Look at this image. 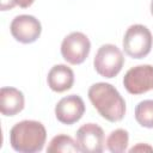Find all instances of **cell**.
Masks as SVG:
<instances>
[{"mask_svg": "<svg viewBox=\"0 0 153 153\" xmlns=\"http://www.w3.org/2000/svg\"><path fill=\"white\" fill-rule=\"evenodd\" d=\"M88 99L98 114L109 122H118L126 115V102L115 86L108 82H96L90 86Z\"/></svg>", "mask_w": 153, "mask_h": 153, "instance_id": "1", "label": "cell"}, {"mask_svg": "<svg viewBox=\"0 0 153 153\" xmlns=\"http://www.w3.org/2000/svg\"><path fill=\"white\" fill-rule=\"evenodd\" d=\"M47 140L45 127L33 120H24L16 123L10 130L11 147L19 153L41 152Z\"/></svg>", "mask_w": 153, "mask_h": 153, "instance_id": "2", "label": "cell"}, {"mask_svg": "<svg viewBox=\"0 0 153 153\" xmlns=\"http://www.w3.org/2000/svg\"><path fill=\"white\" fill-rule=\"evenodd\" d=\"M122 44L128 56L133 59H143L151 53L153 37L147 26L134 24L127 29Z\"/></svg>", "mask_w": 153, "mask_h": 153, "instance_id": "3", "label": "cell"}, {"mask_svg": "<svg viewBox=\"0 0 153 153\" xmlns=\"http://www.w3.org/2000/svg\"><path fill=\"white\" fill-rule=\"evenodd\" d=\"M123 65H124V56L122 51L120 50L118 47L110 43L99 47L93 60V66L96 72L99 75L108 79L116 76L121 72Z\"/></svg>", "mask_w": 153, "mask_h": 153, "instance_id": "4", "label": "cell"}, {"mask_svg": "<svg viewBox=\"0 0 153 153\" xmlns=\"http://www.w3.org/2000/svg\"><path fill=\"white\" fill-rule=\"evenodd\" d=\"M91 50V42L88 37L80 32L74 31L67 35L61 43V55L71 65L82 63Z\"/></svg>", "mask_w": 153, "mask_h": 153, "instance_id": "5", "label": "cell"}, {"mask_svg": "<svg viewBox=\"0 0 153 153\" xmlns=\"http://www.w3.org/2000/svg\"><path fill=\"white\" fill-rule=\"evenodd\" d=\"M123 86L130 94H142L153 90V66L139 65L127 71Z\"/></svg>", "mask_w": 153, "mask_h": 153, "instance_id": "6", "label": "cell"}, {"mask_svg": "<svg viewBox=\"0 0 153 153\" xmlns=\"http://www.w3.org/2000/svg\"><path fill=\"white\" fill-rule=\"evenodd\" d=\"M10 31L16 41L29 44L38 39L42 32V25L39 20L33 16L19 14L11 22Z\"/></svg>", "mask_w": 153, "mask_h": 153, "instance_id": "7", "label": "cell"}, {"mask_svg": "<svg viewBox=\"0 0 153 153\" xmlns=\"http://www.w3.org/2000/svg\"><path fill=\"white\" fill-rule=\"evenodd\" d=\"M76 142L80 152L100 153L104 151V131L96 123L82 124L76 130Z\"/></svg>", "mask_w": 153, "mask_h": 153, "instance_id": "8", "label": "cell"}, {"mask_svg": "<svg viewBox=\"0 0 153 153\" xmlns=\"http://www.w3.org/2000/svg\"><path fill=\"white\" fill-rule=\"evenodd\" d=\"M85 114V103L78 94L61 98L55 105V116L59 122L71 126L78 122Z\"/></svg>", "mask_w": 153, "mask_h": 153, "instance_id": "9", "label": "cell"}, {"mask_svg": "<svg viewBox=\"0 0 153 153\" xmlns=\"http://www.w3.org/2000/svg\"><path fill=\"white\" fill-rule=\"evenodd\" d=\"M48 86L57 93L69 90L74 84V72L66 65H55L47 76Z\"/></svg>", "mask_w": 153, "mask_h": 153, "instance_id": "10", "label": "cell"}, {"mask_svg": "<svg viewBox=\"0 0 153 153\" xmlns=\"http://www.w3.org/2000/svg\"><path fill=\"white\" fill-rule=\"evenodd\" d=\"M25 99L20 90L16 87H1L0 111L4 116H16L24 109Z\"/></svg>", "mask_w": 153, "mask_h": 153, "instance_id": "11", "label": "cell"}, {"mask_svg": "<svg viewBox=\"0 0 153 153\" xmlns=\"http://www.w3.org/2000/svg\"><path fill=\"white\" fill-rule=\"evenodd\" d=\"M79 145L69 135L59 134L51 139L48 145V153H67V152H79Z\"/></svg>", "mask_w": 153, "mask_h": 153, "instance_id": "12", "label": "cell"}, {"mask_svg": "<svg viewBox=\"0 0 153 153\" xmlns=\"http://www.w3.org/2000/svg\"><path fill=\"white\" fill-rule=\"evenodd\" d=\"M129 135L126 129L118 128L112 130L106 139V148L111 153H122L127 149Z\"/></svg>", "mask_w": 153, "mask_h": 153, "instance_id": "13", "label": "cell"}, {"mask_svg": "<svg viewBox=\"0 0 153 153\" xmlns=\"http://www.w3.org/2000/svg\"><path fill=\"white\" fill-rule=\"evenodd\" d=\"M135 120L145 128H153V99L140 102L135 108Z\"/></svg>", "mask_w": 153, "mask_h": 153, "instance_id": "14", "label": "cell"}, {"mask_svg": "<svg viewBox=\"0 0 153 153\" xmlns=\"http://www.w3.org/2000/svg\"><path fill=\"white\" fill-rule=\"evenodd\" d=\"M14 6H16L14 0H0V10L1 11L12 10Z\"/></svg>", "mask_w": 153, "mask_h": 153, "instance_id": "15", "label": "cell"}, {"mask_svg": "<svg viewBox=\"0 0 153 153\" xmlns=\"http://www.w3.org/2000/svg\"><path fill=\"white\" fill-rule=\"evenodd\" d=\"M137 151H149V152H153V148L148 145H143V143H139L134 147H131L129 149V152H137Z\"/></svg>", "mask_w": 153, "mask_h": 153, "instance_id": "16", "label": "cell"}, {"mask_svg": "<svg viewBox=\"0 0 153 153\" xmlns=\"http://www.w3.org/2000/svg\"><path fill=\"white\" fill-rule=\"evenodd\" d=\"M33 1H35V0H14L16 5H18V6L22 7V8H27V7H30V6L33 4Z\"/></svg>", "mask_w": 153, "mask_h": 153, "instance_id": "17", "label": "cell"}, {"mask_svg": "<svg viewBox=\"0 0 153 153\" xmlns=\"http://www.w3.org/2000/svg\"><path fill=\"white\" fill-rule=\"evenodd\" d=\"M151 13H152V16H153V0L151 1Z\"/></svg>", "mask_w": 153, "mask_h": 153, "instance_id": "18", "label": "cell"}]
</instances>
